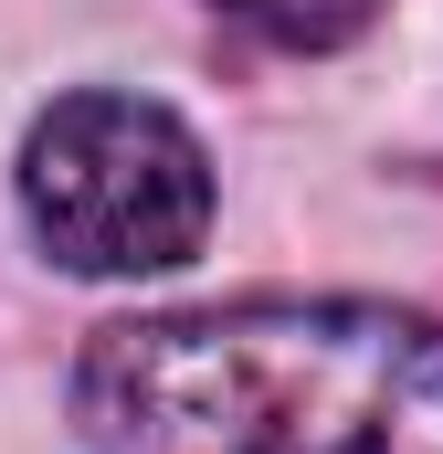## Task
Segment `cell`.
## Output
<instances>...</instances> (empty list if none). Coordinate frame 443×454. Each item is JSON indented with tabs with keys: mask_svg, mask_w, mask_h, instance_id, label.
I'll return each instance as SVG.
<instances>
[{
	"mask_svg": "<svg viewBox=\"0 0 443 454\" xmlns=\"http://www.w3.org/2000/svg\"><path fill=\"white\" fill-rule=\"evenodd\" d=\"M96 454H443V328L369 296L116 317L74 359Z\"/></svg>",
	"mask_w": 443,
	"mask_h": 454,
	"instance_id": "1",
	"label": "cell"
},
{
	"mask_svg": "<svg viewBox=\"0 0 443 454\" xmlns=\"http://www.w3.org/2000/svg\"><path fill=\"white\" fill-rule=\"evenodd\" d=\"M21 223L74 275H169L212 232V159L148 96H64L21 137Z\"/></svg>",
	"mask_w": 443,
	"mask_h": 454,
	"instance_id": "2",
	"label": "cell"
},
{
	"mask_svg": "<svg viewBox=\"0 0 443 454\" xmlns=\"http://www.w3.org/2000/svg\"><path fill=\"white\" fill-rule=\"evenodd\" d=\"M212 11L264 32V43H285V53H338V43H359L380 21V0H212Z\"/></svg>",
	"mask_w": 443,
	"mask_h": 454,
	"instance_id": "3",
	"label": "cell"
}]
</instances>
